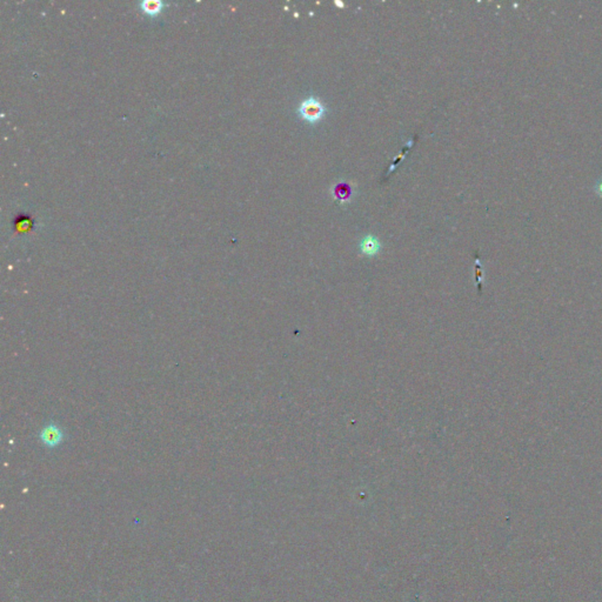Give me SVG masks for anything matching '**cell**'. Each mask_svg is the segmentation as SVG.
Returning a JSON list of instances; mask_svg holds the SVG:
<instances>
[{"label": "cell", "mask_w": 602, "mask_h": 602, "mask_svg": "<svg viewBox=\"0 0 602 602\" xmlns=\"http://www.w3.org/2000/svg\"><path fill=\"white\" fill-rule=\"evenodd\" d=\"M299 112H300V115L305 120H307L309 123H314L321 119V116L325 113V108L319 100L309 98L300 105Z\"/></svg>", "instance_id": "1"}, {"label": "cell", "mask_w": 602, "mask_h": 602, "mask_svg": "<svg viewBox=\"0 0 602 602\" xmlns=\"http://www.w3.org/2000/svg\"><path fill=\"white\" fill-rule=\"evenodd\" d=\"M40 439L46 446H51V447H53V446L59 445L61 440H63V433H61V430L58 428L57 426L51 425L45 427V428L41 430Z\"/></svg>", "instance_id": "2"}, {"label": "cell", "mask_w": 602, "mask_h": 602, "mask_svg": "<svg viewBox=\"0 0 602 602\" xmlns=\"http://www.w3.org/2000/svg\"><path fill=\"white\" fill-rule=\"evenodd\" d=\"M165 4L159 2V0H145V2L140 3L141 10L150 15H157L159 12H161Z\"/></svg>", "instance_id": "3"}, {"label": "cell", "mask_w": 602, "mask_h": 602, "mask_svg": "<svg viewBox=\"0 0 602 602\" xmlns=\"http://www.w3.org/2000/svg\"><path fill=\"white\" fill-rule=\"evenodd\" d=\"M361 250L368 255H374L380 250V244L374 236L368 235L361 243Z\"/></svg>", "instance_id": "4"}, {"label": "cell", "mask_w": 602, "mask_h": 602, "mask_svg": "<svg viewBox=\"0 0 602 602\" xmlns=\"http://www.w3.org/2000/svg\"><path fill=\"white\" fill-rule=\"evenodd\" d=\"M595 191L600 197H602V179L597 181V184L595 185Z\"/></svg>", "instance_id": "5"}]
</instances>
